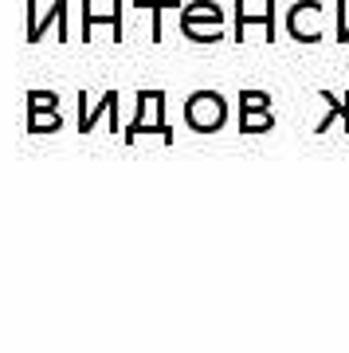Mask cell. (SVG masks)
I'll return each instance as SVG.
<instances>
[{
	"label": "cell",
	"instance_id": "4",
	"mask_svg": "<svg viewBox=\"0 0 349 353\" xmlns=\"http://www.w3.org/2000/svg\"><path fill=\"white\" fill-rule=\"evenodd\" d=\"M122 94L118 90H102L99 99L90 94V90H79L75 94V106H79V118H75V126L79 134H94V126H99V118H106V130L110 134H122V122H118V106H122Z\"/></svg>",
	"mask_w": 349,
	"mask_h": 353
},
{
	"label": "cell",
	"instance_id": "1",
	"mask_svg": "<svg viewBox=\"0 0 349 353\" xmlns=\"http://www.w3.org/2000/svg\"><path fill=\"white\" fill-rule=\"evenodd\" d=\"M137 99V110L130 118V126L122 130V141L126 145H134L146 130H153L165 145H173V126H169V118H165V90H153V87H141L134 94Z\"/></svg>",
	"mask_w": 349,
	"mask_h": 353
},
{
	"label": "cell",
	"instance_id": "13",
	"mask_svg": "<svg viewBox=\"0 0 349 353\" xmlns=\"http://www.w3.org/2000/svg\"><path fill=\"white\" fill-rule=\"evenodd\" d=\"M334 32H337V43H349V4L346 0L334 4Z\"/></svg>",
	"mask_w": 349,
	"mask_h": 353
},
{
	"label": "cell",
	"instance_id": "8",
	"mask_svg": "<svg viewBox=\"0 0 349 353\" xmlns=\"http://www.w3.org/2000/svg\"><path fill=\"white\" fill-rule=\"evenodd\" d=\"M24 8H28V28H24L28 43H39L51 28L59 32V43H67V0H51V8H48L43 20H36V0H28Z\"/></svg>",
	"mask_w": 349,
	"mask_h": 353
},
{
	"label": "cell",
	"instance_id": "7",
	"mask_svg": "<svg viewBox=\"0 0 349 353\" xmlns=\"http://www.w3.org/2000/svg\"><path fill=\"white\" fill-rule=\"evenodd\" d=\"M287 36L295 43H318L322 39V0H295L287 8Z\"/></svg>",
	"mask_w": 349,
	"mask_h": 353
},
{
	"label": "cell",
	"instance_id": "14",
	"mask_svg": "<svg viewBox=\"0 0 349 353\" xmlns=\"http://www.w3.org/2000/svg\"><path fill=\"white\" fill-rule=\"evenodd\" d=\"M236 102L239 106H271V94H267V90H251V87H243L236 94Z\"/></svg>",
	"mask_w": 349,
	"mask_h": 353
},
{
	"label": "cell",
	"instance_id": "2",
	"mask_svg": "<svg viewBox=\"0 0 349 353\" xmlns=\"http://www.w3.org/2000/svg\"><path fill=\"white\" fill-rule=\"evenodd\" d=\"M228 106L224 90H212V87H200V90H188L185 99V122L192 134H220L228 126Z\"/></svg>",
	"mask_w": 349,
	"mask_h": 353
},
{
	"label": "cell",
	"instance_id": "6",
	"mask_svg": "<svg viewBox=\"0 0 349 353\" xmlns=\"http://www.w3.org/2000/svg\"><path fill=\"white\" fill-rule=\"evenodd\" d=\"M28 102V122L24 130L28 134H55V130H63V114H59V94L48 87H32L24 94Z\"/></svg>",
	"mask_w": 349,
	"mask_h": 353
},
{
	"label": "cell",
	"instance_id": "11",
	"mask_svg": "<svg viewBox=\"0 0 349 353\" xmlns=\"http://www.w3.org/2000/svg\"><path fill=\"white\" fill-rule=\"evenodd\" d=\"M275 126L271 106H239V134H267Z\"/></svg>",
	"mask_w": 349,
	"mask_h": 353
},
{
	"label": "cell",
	"instance_id": "12",
	"mask_svg": "<svg viewBox=\"0 0 349 353\" xmlns=\"http://www.w3.org/2000/svg\"><path fill=\"white\" fill-rule=\"evenodd\" d=\"M126 8H141V12H150L153 16L150 36H153V43H161V12L165 8H181V0H130Z\"/></svg>",
	"mask_w": 349,
	"mask_h": 353
},
{
	"label": "cell",
	"instance_id": "5",
	"mask_svg": "<svg viewBox=\"0 0 349 353\" xmlns=\"http://www.w3.org/2000/svg\"><path fill=\"white\" fill-rule=\"evenodd\" d=\"M232 16H236V24H232V43H243V39L251 36V32H259L263 43H275V36H279V4L275 0H267L259 12H251L243 0H236L232 4Z\"/></svg>",
	"mask_w": 349,
	"mask_h": 353
},
{
	"label": "cell",
	"instance_id": "9",
	"mask_svg": "<svg viewBox=\"0 0 349 353\" xmlns=\"http://www.w3.org/2000/svg\"><path fill=\"white\" fill-rule=\"evenodd\" d=\"M122 20H126V0H114L106 12H94V4L83 0V43L94 36V28H110V39H114V43H122V39H126Z\"/></svg>",
	"mask_w": 349,
	"mask_h": 353
},
{
	"label": "cell",
	"instance_id": "10",
	"mask_svg": "<svg viewBox=\"0 0 349 353\" xmlns=\"http://www.w3.org/2000/svg\"><path fill=\"white\" fill-rule=\"evenodd\" d=\"M322 102H326V118L318 122V134H326L334 122H341V130L349 134V90H341V94L322 90Z\"/></svg>",
	"mask_w": 349,
	"mask_h": 353
},
{
	"label": "cell",
	"instance_id": "3",
	"mask_svg": "<svg viewBox=\"0 0 349 353\" xmlns=\"http://www.w3.org/2000/svg\"><path fill=\"white\" fill-rule=\"evenodd\" d=\"M181 32L192 43H220L224 39V4H216V0L181 4Z\"/></svg>",
	"mask_w": 349,
	"mask_h": 353
}]
</instances>
